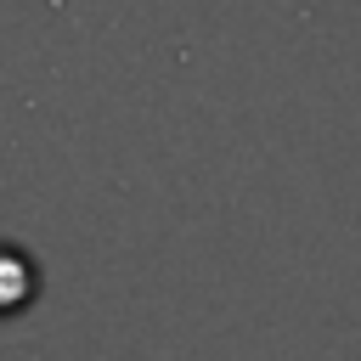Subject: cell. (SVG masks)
Here are the masks:
<instances>
[{
  "label": "cell",
  "instance_id": "obj_1",
  "mask_svg": "<svg viewBox=\"0 0 361 361\" xmlns=\"http://www.w3.org/2000/svg\"><path fill=\"white\" fill-rule=\"evenodd\" d=\"M34 288H39L34 259H28L17 243H0V316L28 310V305H34Z\"/></svg>",
  "mask_w": 361,
  "mask_h": 361
}]
</instances>
